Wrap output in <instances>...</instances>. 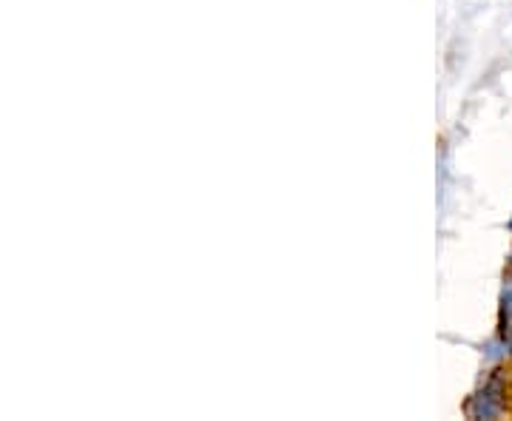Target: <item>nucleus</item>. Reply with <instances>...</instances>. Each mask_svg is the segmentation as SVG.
<instances>
[{
  "label": "nucleus",
  "mask_w": 512,
  "mask_h": 421,
  "mask_svg": "<svg viewBox=\"0 0 512 421\" xmlns=\"http://www.w3.org/2000/svg\"><path fill=\"white\" fill-rule=\"evenodd\" d=\"M507 276L512 279V251H510V259H507Z\"/></svg>",
  "instance_id": "obj_3"
},
{
  "label": "nucleus",
  "mask_w": 512,
  "mask_h": 421,
  "mask_svg": "<svg viewBox=\"0 0 512 421\" xmlns=\"http://www.w3.org/2000/svg\"><path fill=\"white\" fill-rule=\"evenodd\" d=\"M507 413V379L501 370H493L484 385L467 402V416L470 419H501Z\"/></svg>",
  "instance_id": "obj_1"
},
{
  "label": "nucleus",
  "mask_w": 512,
  "mask_h": 421,
  "mask_svg": "<svg viewBox=\"0 0 512 421\" xmlns=\"http://www.w3.org/2000/svg\"><path fill=\"white\" fill-rule=\"evenodd\" d=\"M512 336V279L507 276L504 288H501V305H498V339L501 345Z\"/></svg>",
  "instance_id": "obj_2"
}]
</instances>
